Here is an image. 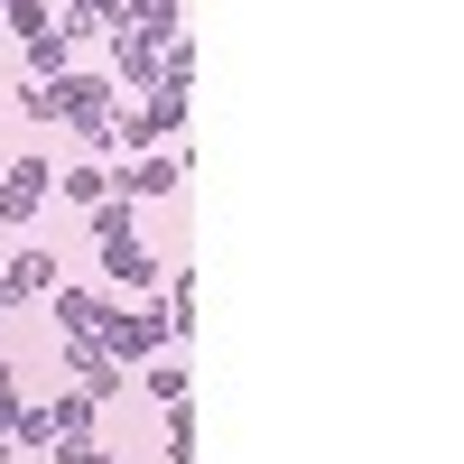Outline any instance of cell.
I'll return each instance as SVG.
<instances>
[{
    "instance_id": "obj_1",
    "label": "cell",
    "mask_w": 464,
    "mask_h": 464,
    "mask_svg": "<svg viewBox=\"0 0 464 464\" xmlns=\"http://www.w3.org/2000/svg\"><path fill=\"white\" fill-rule=\"evenodd\" d=\"M93 343H102V362H121V372H130V362H149V353H159V343H168V325L149 316V306H111Z\"/></svg>"
},
{
    "instance_id": "obj_2",
    "label": "cell",
    "mask_w": 464,
    "mask_h": 464,
    "mask_svg": "<svg viewBox=\"0 0 464 464\" xmlns=\"http://www.w3.org/2000/svg\"><path fill=\"white\" fill-rule=\"evenodd\" d=\"M56 93H65V121L84 130L93 149H111V111H121L111 93H121V84H102V74H56Z\"/></svg>"
},
{
    "instance_id": "obj_3",
    "label": "cell",
    "mask_w": 464,
    "mask_h": 464,
    "mask_svg": "<svg viewBox=\"0 0 464 464\" xmlns=\"http://www.w3.org/2000/svg\"><path fill=\"white\" fill-rule=\"evenodd\" d=\"M47 186H56L47 159H10V168H0V223H28L37 205H47Z\"/></svg>"
},
{
    "instance_id": "obj_4",
    "label": "cell",
    "mask_w": 464,
    "mask_h": 464,
    "mask_svg": "<svg viewBox=\"0 0 464 464\" xmlns=\"http://www.w3.org/2000/svg\"><path fill=\"white\" fill-rule=\"evenodd\" d=\"M111 65H121V93H149L168 74V47L159 37H140V28H111Z\"/></svg>"
},
{
    "instance_id": "obj_5",
    "label": "cell",
    "mask_w": 464,
    "mask_h": 464,
    "mask_svg": "<svg viewBox=\"0 0 464 464\" xmlns=\"http://www.w3.org/2000/svg\"><path fill=\"white\" fill-rule=\"evenodd\" d=\"M177 177H186V159L177 149H149V159H130V168H111V196H177Z\"/></svg>"
},
{
    "instance_id": "obj_6",
    "label": "cell",
    "mask_w": 464,
    "mask_h": 464,
    "mask_svg": "<svg viewBox=\"0 0 464 464\" xmlns=\"http://www.w3.org/2000/svg\"><path fill=\"white\" fill-rule=\"evenodd\" d=\"M93 251H102V279H111V288H168V269L149 260L140 232H121V242H93Z\"/></svg>"
},
{
    "instance_id": "obj_7",
    "label": "cell",
    "mask_w": 464,
    "mask_h": 464,
    "mask_svg": "<svg viewBox=\"0 0 464 464\" xmlns=\"http://www.w3.org/2000/svg\"><path fill=\"white\" fill-rule=\"evenodd\" d=\"M56 288V251H10V260H0V306H28V297H47Z\"/></svg>"
},
{
    "instance_id": "obj_8",
    "label": "cell",
    "mask_w": 464,
    "mask_h": 464,
    "mask_svg": "<svg viewBox=\"0 0 464 464\" xmlns=\"http://www.w3.org/2000/svg\"><path fill=\"white\" fill-rule=\"evenodd\" d=\"M102 316H111V306H102L93 288H56V334H65V343H93Z\"/></svg>"
},
{
    "instance_id": "obj_9",
    "label": "cell",
    "mask_w": 464,
    "mask_h": 464,
    "mask_svg": "<svg viewBox=\"0 0 464 464\" xmlns=\"http://www.w3.org/2000/svg\"><path fill=\"white\" fill-rule=\"evenodd\" d=\"M93 437V400L84 391H56L47 400V446H84Z\"/></svg>"
},
{
    "instance_id": "obj_10",
    "label": "cell",
    "mask_w": 464,
    "mask_h": 464,
    "mask_svg": "<svg viewBox=\"0 0 464 464\" xmlns=\"http://www.w3.org/2000/svg\"><path fill=\"white\" fill-rule=\"evenodd\" d=\"M111 28H140V37H159V47L186 37V28H177V0H121V19H111Z\"/></svg>"
},
{
    "instance_id": "obj_11",
    "label": "cell",
    "mask_w": 464,
    "mask_h": 464,
    "mask_svg": "<svg viewBox=\"0 0 464 464\" xmlns=\"http://www.w3.org/2000/svg\"><path fill=\"white\" fill-rule=\"evenodd\" d=\"M19 47H28V84H56V74H65V47H74V37H65V28H37V37H19Z\"/></svg>"
},
{
    "instance_id": "obj_12",
    "label": "cell",
    "mask_w": 464,
    "mask_h": 464,
    "mask_svg": "<svg viewBox=\"0 0 464 464\" xmlns=\"http://www.w3.org/2000/svg\"><path fill=\"white\" fill-rule=\"evenodd\" d=\"M111 19H121V0H65V37H93V28H111Z\"/></svg>"
},
{
    "instance_id": "obj_13",
    "label": "cell",
    "mask_w": 464,
    "mask_h": 464,
    "mask_svg": "<svg viewBox=\"0 0 464 464\" xmlns=\"http://www.w3.org/2000/svg\"><path fill=\"white\" fill-rule=\"evenodd\" d=\"M56 186H65V196L84 205V214H93V205L111 196V177H102V168H56Z\"/></svg>"
},
{
    "instance_id": "obj_14",
    "label": "cell",
    "mask_w": 464,
    "mask_h": 464,
    "mask_svg": "<svg viewBox=\"0 0 464 464\" xmlns=\"http://www.w3.org/2000/svg\"><path fill=\"white\" fill-rule=\"evenodd\" d=\"M19 111H28V121H65V93H56V84H28Z\"/></svg>"
},
{
    "instance_id": "obj_15",
    "label": "cell",
    "mask_w": 464,
    "mask_h": 464,
    "mask_svg": "<svg viewBox=\"0 0 464 464\" xmlns=\"http://www.w3.org/2000/svg\"><path fill=\"white\" fill-rule=\"evenodd\" d=\"M149 400H168V409H186V372H177V362H149Z\"/></svg>"
},
{
    "instance_id": "obj_16",
    "label": "cell",
    "mask_w": 464,
    "mask_h": 464,
    "mask_svg": "<svg viewBox=\"0 0 464 464\" xmlns=\"http://www.w3.org/2000/svg\"><path fill=\"white\" fill-rule=\"evenodd\" d=\"M168 464H196V418L168 409Z\"/></svg>"
},
{
    "instance_id": "obj_17",
    "label": "cell",
    "mask_w": 464,
    "mask_h": 464,
    "mask_svg": "<svg viewBox=\"0 0 464 464\" xmlns=\"http://www.w3.org/2000/svg\"><path fill=\"white\" fill-rule=\"evenodd\" d=\"M47 455H56V464H121V455H102L93 437H84V446H47Z\"/></svg>"
}]
</instances>
